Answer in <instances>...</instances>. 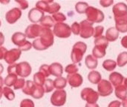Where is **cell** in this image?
<instances>
[{"mask_svg": "<svg viewBox=\"0 0 127 107\" xmlns=\"http://www.w3.org/2000/svg\"><path fill=\"white\" fill-rule=\"evenodd\" d=\"M103 31H104V28H103V26H102V25H98V26H97V27L95 28L93 36H94L95 39L99 38V37L102 36Z\"/></svg>", "mask_w": 127, "mask_h": 107, "instance_id": "74e56055", "label": "cell"}, {"mask_svg": "<svg viewBox=\"0 0 127 107\" xmlns=\"http://www.w3.org/2000/svg\"><path fill=\"white\" fill-rule=\"evenodd\" d=\"M8 74H16L22 78L28 77L32 71L31 65L28 62H22L18 64H13L7 67Z\"/></svg>", "mask_w": 127, "mask_h": 107, "instance_id": "7a4b0ae2", "label": "cell"}, {"mask_svg": "<svg viewBox=\"0 0 127 107\" xmlns=\"http://www.w3.org/2000/svg\"><path fill=\"white\" fill-rule=\"evenodd\" d=\"M124 84H125V86H127V78H126V79H125V81H124Z\"/></svg>", "mask_w": 127, "mask_h": 107, "instance_id": "f907efd6", "label": "cell"}, {"mask_svg": "<svg viewBox=\"0 0 127 107\" xmlns=\"http://www.w3.org/2000/svg\"><path fill=\"white\" fill-rule=\"evenodd\" d=\"M87 50V45L83 42H76L72 48L71 58L74 63H80L86 51Z\"/></svg>", "mask_w": 127, "mask_h": 107, "instance_id": "8992f818", "label": "cell"}, {"mask_svg": "<svg viewBox=\"0 0 127 107\" xmlns=\"http://www.w3.org/2000/svg\"><path fill=\"white\" fill-rule=\"evenodd\" d=\"M100 107L99 105H97V104H86V107Z\"/></svg>", "mask_w": 127, "mask_h": 107, "instance_id": "c3c4849f", "label": "cell"}, {"mask_svg": "<svg viewBox=\"0 0 127 107\" xmlns=\"http://www.w3.org/2000/svg\"><path fill=\"white\" fill-rule=\"evenodd\" d=\"M112 12L114 13V17L121 16L127 14V5L125 3L119 2L113 6Z\"/></svg>", "mask_w": 127, "mask_h": 107, "instance_id": "44dd1931", "label": "cell"}, {"mask_svg": "<svg viewBox=\"0 0 127 107\" xmlns=\"http://www.w3.org/2000/svg\"><path fill=\"white\" fill-rule=\"evenodd\" d=\"M20 107H34V103L30 99H24L21 101Z\"/></svg>", "mask_w": 127, "mask_h": 107, "instance_id": "b9f144b4", "label": "cell"}, {"mask_svg": "<svg viewBox=\"0 0 127 107\" xmlns=\"http://www.w3.org/2000/svg\"><path fill=\"white\" fill-rule=\"evenodd\" d=\"M54 34L60 38H68L71 34V27L65 23H56L54 26Z\"/></svg>", "mask_w": 127, "mask_h": 107, "instance_id": "9c48e42d", "label": "cell"}, {"mask_svg": "<svg viewBox=\"0 0 127 107\" xmlns=\"http://www.w3.org/2000/svg\"><path fill=\"white\" fill-rule=\"evenodd\" d=\"M54 42V32L48 28H45L43 34L39 38L34 39L32 45L34 49L37 51H44L53 45Z\"/></svg>", "mask_w": 127, "mask_h": 107, "instance_id": "6da1fadb", "label": "cell"}, {"mask_svg": "<svg viewBox=\"0 0 127 107\" xmlns=\"http://www.w3.org/2000/svg\"><path fill=\"white\" fill-rule=\"evenodd\" d=\"M117 63L112 60H106L103 63V67L108 71H112L117 66Z\"/></svg>", "mask_w": 127, "mask_h": 107, "instance_id": "4dcf8cb0", "label": "cell"}, {"mask_svg": "<svg viewBox=\"0 0 127 107\" xmlns=\"http://www.w3.org/2000/svg\"><path fill=\"white\" fill-rule=\"evenodd\" d=\"M52 18L54 19V22H57V23H63L64 21L66 20V16L63 13H59V12L57 13L53 14Z\"/></svg>", "mask_w": 127, "mask_h": 107, "instance_id": "d590c367", "label": "cell"}, {"mask_svg": "<svg viewBox=\"0 0 127 107\" xmlns=\"http://www.w3.org/2000/svg\"><path fill=\"white\" fill-rule=\"evenodd\" d=\"M115 28L121 33L127 32V14L121 16L115 17Z\"/></svg>", "mask_w": 127, "mask_h": 107, "instance_id": "d6986e66", "label": "cell"}, {"mask_svg": "<svg viewBox=\"0 0 127 107\" xmlns=\"http://www.w3.org/2000/svg\"><path fill=\"white\" fill-rule=\"evenodd\" d=\"M39 71L42 72L47 77H48L51 75V71H50V66H48L46 64L42 65L39 68Z\"/></svg>", "mask_w": 127, "mask_h": 107, "instance_id": "ab89813d", "label": "cell"}, {"mask_svg": "<svg viewBox=\"0 0 127 107\" xmlns=\"http://www.w3.org/2000/svg\"><path fill=\"white\" fill-rule=\"evenodd\" d=\"M43 88H44V90H45V93L51 92L54 89V81L51 79H47L45 84H44V86H43Z\"/></svg>", "mask_w": 127, "mask_h": 107, "instance_id": "e575fe53", "label": "cell"}, {"mask_svg": "<svg viewBox=\"0 0 127 107\" xmlns=\"http://www.w3.org/2000/svg\"><path fill=\"white\" fill-rule=\"evenodd\" d=\"M7 51V50L5 48H4L2 46L0 48V59L1 60H3L4 59V55H5V54H6Z\"/></svg>", "mask_w": 127, "mask_h": 107, "instance_id": "bcb514c9", "label": "cell"}, {"mask_svg": "<svg viewBox=\"0 0 127 107\" xmlns=\"http://www.w3.org/2000/svg\"><path fill=\"white\" fill-rule=\"evenodd\" d=\"M121 45L124 48H127V36H125L121 39Z\"/></svg>", "mask_w": 127, "mask_h": 107, "instance_id": "7dc6e473", "label": "cell"}, {"mask_svg": "<svg viewBox=\"0 0 127 107\" xmlns=\"http://www.w3.org/2000/svg\"><path fill=\"white\" fill-rule=\"evenodd\" d=\"M80 36L83 39H89L94 35L95 28H93V23L90 22L87 19L83 20L80 23Z\"/></svg>", "mask_w": 127, "mask_h": 107, "instance_id": "4fadbf2b", "label": "cell"}, {"mask_svg": "<svg viewBox=\"0 0 127 107\" xmlns=\"http://www.w3.org/2000/svg\"><path fill=\"white\" fill-rule=\"evenodd\" d=\"M114 3L113 0H109V1H106V0H103V1H100V4L103 7H109L110 5H112Z\"/></svg>", "mask_w": 127, "mask_h": 107, "instance_id": "ee69618b", "label": "cell"}, {"mask_svg": "<svg viewBox=\"0 0 127 107\" xmlns=\"http://www.w3.org/2000/svg\"><path fill=\"white\" fill-rule=\"evenodd\" d=\"M106 39L109 42H115L118 39L119 36V31L116 28L112 27L109 28L106 32Z\"/></svg>", "mask_w": 127, "mask_h": 107, "instance_id": "603a6c76", "label": "cell"}, {"mask_svg": "<svg viewBox=\"0 0 127 107\" xmlns=\"http://www.w3.org/2000/svg\"><path fill=\"white\" fill-rule=\"evenodd\" d=\"M89 4L86 2H83V1H79L75 5V9L77 10V12L78 13H86L87 9L89 8Z\"/></svg>", "mask_w": 127, "mask_h": 107, "instance_id": "836d02e7", "label": "cell"}, {"mask_svg": "<svg viewBox=\"0 0 127 107\" xmlns=\"http://www.w3.org/2000/svg\"><path fill=\"white\" fill-rule=\"evenodd\" d=\"M88 80L92 84H98L102 80V76L99 71H92L88 74Z\"/></svg>", "mask_w": 127, "mask_h": 107, "instance_id": "d4e9b609", "label": "cell"}, {"mask_svg": "<svg viewBox=\"0 0 127 107\" xmlns=\"http://www.w3.org/2000/svg\"><path fill=\"white\" fill-rule=\"evenodd\" d=\"M18 4L19 8L20 10H25L28 7V2L27 1H15Z\"/></svg>", "mask_w": 127, "mask_h": 107, "instance_id": "7bdbcfd3", "label": "cell"}, {"mask_svg": "<svg viewBox=\"0 0 127 107\" xmlns=\"http://www.w3.org/2000/svg\"><path fill=\"white\" fill-rule=\"evenodd\" d=\"M115 93L116 97L121 101H124L125 99H127V88L125 86V84L124 83L121 86H119L118 87L115 88Z\"/></svg>", "mask_w": 127, "mask_h": 107, "instance_id": "cb8c5ba5", "label": "cell"}, {"mask_svg": "<svg viewBox=\"0 0 127 107\" xmlns=\"http://www.w3.org/2000/svg\"><path fill=\"white\" fill-rule=\"evenodd\" d=\"M122 105V103L119 101H112L109 104L108 107H121V106Z\"/></svg>", "mask_w": 127, "mask_h": 107, "instance_id": "f6af8a7d", "label": "cell"}, {"mask_svg": "<svg viewBox=\"0 0 127 107\" xmlns=\"http://www.w3.org/2000/svg\"><path fill=\"white\" fill-rule=\"evenodd\" d=\"M22 92L34 99H40L44 96L45 90L43 86H38L31 80H27L25 87L22 89Z\"/></svg>", "mask_w": 127, "mask_h": 107, "instance_id": "3957f363", "label": "cell"}, {"mask_svg": "<svg viewBox=\"0 0 127 107\" xmlns=\"http://www.w3.org/2000/svg\"><path fill=\"white\" fill-rule=\"evenodd\" d=\"M122 105H123V107H127V99H125L124 101H123Z\"/></svg>", "mask_w": 127, "mask_h": 107, "instance_id": "681fc988", "label": "cell"}, {"mask_svg": "<svg viewBox=\"0 0 127 107\" xmlns=\"http://www.w3.org/2000/svg\"><path fill=\"white\" fill-rule=\"evenodd\" d=\"M71 28L72 33L74 35H80V23H78L77 22H74L72 24Z\"/></svg>", "mask_w": 127, "mask_h": 107, "instance_id": "60d3db41", "label": "cell"}, {"mask_svg": "<svg viewBox=\"0 0 127 107\" xmlns=\"http://www.w3.org/2000/svg\"><path fill=\"white\" fill-rule=\"evenodd\" d=\"M36 7L43 12H48L51 14L58 13L61 6L53 1H39L36 4Z\"/></svg>", "mask_w": 127, "mask_h": 107, "instance_id": "52a82bcc", "label": "cell"}, {"mask_svg": "<svg viewBox=\"0 0 127 107\" xmlns=\"http://www.w3.org/2000/svg\"><path fill=\"white\" fill-rule=\"evenodd\" d=\"M66 92L64 89L56 90L51 97V103L54 107H62L66 102Z\"/></svg>", "mask_w": 127, "mask_h": 107, "instance_id": "7c38bea8", "label": "cell"}, {"mask_svg": "<svg viewBox=\"0 0 127 107\" xmlns=\"http://www.w3.org/2000/svg\"><path fill=\"white\" fill-rule=\"evenodd\" d=\"M95 47L92 50V55L97 58H103L106 55V48L109 46V41L106 39V36H102L95 39Z\"/></svg>", "mask_w": 127, "mask_h": 107, "instance_id": "277c9868", "label": "cell"}, {"mask_svg": "<svg viewBox=\"0 0 127 107\" xmlns=\"http://www.w3.org/2000/svg\"><path fill=\"white\" fill-rule=\"evenodd\" d=\"M117 64L119 67H123L124 66H126L127 64V52L124 51L122 52L121 54H119V55L118 56L117 58Z\"/></svg>", "mask_w": 127, "mask_h": 107, "instance_id": "d6a6232c", "label": "cell"}, {"mask_svg": "<svg viewBox=\"0 0 127 107\" xmlns=\"http://www.w3.org/2000/svg\"><path fill=\"white\" fill-rule=\"evenodd\" d=\"M1 96H4V98L8 101H13L15 98V94L13 91L7 86L2 87L1 89Z\"/></svg>", "mask_w": 127, "mask_h": 107, "instance_id": "4316f807", "label": "cell"}, {"mask_svg": "<svg viewBox=\"0 0 127 107\" xmlns=\"http://www.w3.org/2000/svg\"><path fill=\"white\" fill-rule=\"evenodd\" d=\"M109 81L111 82L112 86H115V88H116L124 83L125 78L121 74L114 71L109 75Z\"/></svg>", "mask_w": 127, "mask_h": 107, "instance_id": "ffe728a7", "label": "cell"}, {"mask_svg": "<svg viewBox=\"0 0 127 107\" xmlns=\"http://www.w3.org/2000/svg\"><path fill=\"white\" fill-rule=\"evenodd\" d=\"M26 81L24 80V78H19L17 80V81L16 82V83L13 86V89L15 90H18L20 89H23L25 86Z\"/></svg>", "mask_w": 127, "mask_h": 107, "instance_id": "f35d334b", "label": "cell"}, {"mask_svg": "<svg viewBox=\"0 0 127 107\" xmlns=\"http://www.w3.org/2000/svg\"><path fill=\"white\" fill-rule=\"evenodd\" d=\"M46 78H47V77L42 72L39 71L33 75V82L38 86H43L47 80Z\"/></svg>", "mask_w": 127, "mask_h": 107, "instance_id": "83f0119b", "label": "cell"}, {"mask_svg": "<svg viewBox=\"0 0 127 107\" xmlns=\"http://www.w3.org/2000/svg\"><path fill=\"white\" fill-rule=\"evenodd\" d=\"M97 91L101 97H107L113 92V86L110 81L102 80L97 84Z\"/></svg>", "mask_w": 127, "mask_h": 107, "instance_id": "5bb4252c", "label": "cell"}, {"mask_svg": "<svg viewBox=\"0 0 127 107\" xmlns=\"http://www.w3.org/2000/svg\"><path fill=\"white\" fill-rule=\"evenodd\" d=\"M80 96L83 101L87 102V104H93L97 103L100 95L97 92L95 91L92 88H85L81 91Z\"/></svg>", "mask_w": 127, "mask_h": 107, "instance_id": "30bf717a", "label": "cell"}, {"mask_svg": "<svg viewBox=\"0 0 127 107\" xmlns=\"http://www.w3.org/2000/svg\"><path fill=\"white\" fill-rule=\"evenodd\" d=\"M66 79L68 80V84L73 88L80 87L83 82V77L78 73L73 74H68Z\"/></svg>", "mask_w": 127, "mask_h": 107, "instance_id": "ac0fdd59", "label": "cell"}, {"mask_svg": "<svg viewBox=\"0 0 127 107\" xmlns=\"http://www.w3.org/2000/svg\"><path fill=\"white\" fill-rule=\"evenodd\" d=\"M18 78H17V75L16 74H8L4 81V83L5 84V86L7 87H10V86H13L14 84L16 83V82L17 81Z\"/></svg>", "mask_w": 127, "mask_h": 107, "instance_id": "1f68e13d", "label": "cell"}, {"mask_svg": "<svg viewBox=\"0 0 127 107\" xmlns=\"http://www.w3.org/2000/svg\"><path fill=\"white\" fill-rule=\"evenodd\" d=\"M85 63L86 67L89 69H95L97 67V64H98V61L97 60V58H95L93 55H88L86 57L85 60Z\"/></svg>", "mask_w": 127, "mask_h": 107, "instance_id": "484cf974", "label": "cell"}, {"mask_svg": "<svg viewBox=\"0 0 127 107\" xmlns=\"http://www.w3.org/2000/svg\"><path fill=\"white\" fill-rule=\"evenodd\" d=\"M87 20L92 23H100L104 20V13L100 10L92 6H89L87 9L86 12Z\"/></svg>", "mask_w": 127, "mask_h": 107, "instance_id": "ba28073f", "label": "cell"}, {"mask_svg": "<svg viewBox=\"0 0 127 107\" xmlns=\"http://www.w3.org/2000/svg\"><path fill=\"white\" fill-rule=\"evenodd\" d=\"M26 37L25 34L22 32H16L12 35L11 41L14 45L18 46L21 51H27L33 47V45L26 40Z\"/></svg>", "mask_w": 127, "mask_h": 107, "instance_id": "5b68a950", "label": "cell"}, {"mask_svg": "<svg viewBox=\"0 0 127 107\" xmlns=\"http://www.w3.org/2000/svg\"><path fill=\"white\" fill-rule=\"evenodd\" d=\"M22 16V11L19 7H13L5 14V19L9 24H14Z\"/></svg>", "mask_w": 127, "mask_h": 107, "instance_id": "2e32d148", "label": "cell"}, {"mask_svg": "<svg viewBox=\"0 0 127 107\" xmlns=\"http://www.w3.org/2000/svg\"><path fill=\"white\" fill-rule=\"evenodd\" d=\"M67 79L63 77H57L54 80V88L57 89V90H60V89H63L66 85H67Z\"/></svg>", "mask_w": 127, "mask_h": 107, "instance_id": "f546056e", "label": "cell"}, {"mask_svg": "<svg viewBox=\"0 0 127 107\" xmlns=\"http://www.w3.org/2000/svg\"><path fill=\"white\" fill-rule=\"evenodd\" d=\"M44 16V12L36 7L32 8L28 13V19L34 24L40 22Z\"/></svg>", "mask_w": 127, "mask_h": 107, "instance_id": "e0dca14e", "label": "cell"}, {"mask_svg": "<svg viewBox=\"0 0 127 107\" xmlns=\"http://www.w3.org/2000/svg\"><path fill=\"white\" fill-rule=\"evenodd\" d=\"M78 67L75 64H69L65 67V72L68 73V74H77L78 71Z\"/></svg>", "mask_w": 127, "mask_h": 107, "instance_id": "8d00e7d4", "label": "cell"}, {"mask_svg": "<svg viewBox=\"0 0 127 107\" xmlns=\"http://www.w3.org/2000/svg\"><path fill=\"white\" fill-rule=\"evenodd\" d=\"M45 28L38 25V24H32L27 27L25 29V35L29 39H35L36 37H39L42 36L45 31Z\"/></svg>", "mask_w": 127, "mask_h": 107, "instance_id": "8fae6325", "label": "cell"}, {"mask_svg": "<svg viewBox=\"0 0 127 107\" xmlns=\"http://www.w3.org/2000/svg\"><path fill=\"white\" fill-rule=\"evenodd\" d=\"M21 54H22V51L19 48L10 49L6 52L3 60H4V61L10 66L14 64V63L19 59Z\"/></svg>", "mask_w": 127, "mask_h": 107, "instance_id": "9a60e30c", "label": "cell"}, {"mask_svg": "<svg viewBox=\"0 0 127 107\" xmlns=\"http://www.w3.org/2000/svg\"><path fill=\"white\" fill-rule=\"evenodd\" d=\"M50 71L51 75L57 77H60L63 73V67L59 63H54L50 65Z\"/></svg>", "mask_w": 127, "mask_h": 107, "instance_id": "7402d4cb", "label": "cell"}, {"mask_svg": "<svg viewBox=\"0 0 127 107\" xmlns=\"http://www.w3.org/2000/svg\"><path fill=\"white\" fill-rule=\"evenodd\" d=\"M54 20L52 18V16H45L40 21V25L45 27V28H51V27L54 26L56 23H54Z\"/></svg>", "mask_w": 127, "mask_h": 107, "instance_id": "f1b7e54d", "label": "cell"}]
</instances>
